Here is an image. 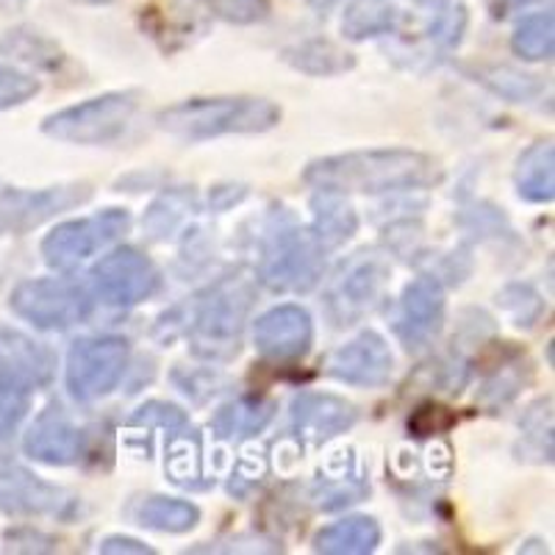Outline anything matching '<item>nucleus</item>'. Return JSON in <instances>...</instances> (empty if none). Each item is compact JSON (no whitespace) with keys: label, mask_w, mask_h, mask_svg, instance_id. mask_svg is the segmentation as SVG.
<instances>
[{"label":"nucleus","mask_w":555,"mask_h":555,"mask_svg":"<svg viewBox=\"0 0 555 555\" xmlns=\"http://www.w3.org/2000/svg\"><path fill=\"white\" fill-rule=\"evenodd\" d=\"M304 178L311 186H331L345 195H386L434 186L442 181V167L434 156L411 147H373L317 158L306 167Z\"/></svg>","instance_id":"nucleus-1"},{"label":"nucleus","mask_w":555,"mask_h":555,"mask_svg":"<svg viewBox=\"0 0 555 555\" xmlns=\"http://www.w3.org/2000/svg\"><path fill=\"white\" fill-rule=\"evenodd\" d=\"M281 122V108L264 98H192L156 114V126L183 142L228 133H264Z\"/></svg>","instance_id":"nucleus-2"},{"label":"nucleus","mask_w":555,"mask_h":555,"mask_svg":"<svg viewBox=\"0 0 555 555\" xmlns=\"http://www.w3.org/2000/svg\"><path fill=\"white\" fill-rule=\"evenodd\" d=\"M253 300H256V292H253L250 278L240 272L220 278L208 289H203L190 304V314L183 320L195 353L206 359L236 356Z\"/></svg>","instance_id":"nucleus-3"},{"label":"nucleus","mask_w":555,"mask_h":555,"mask_svg":"<svg viewBox=\"0 0 555 555\" xmlns=\"http://www.w3.org/2000/svg\"><path fill=\"white\" fill-rule=\"evenodd\" d=\"M322 245L289 211H272L261 234L259 281L270 292H311L322 278Z\"/></svg>","instance_id":"nucleus-4"},{"label":"nucleus","mask_w":555,"mask_h":555,"mask_svg":"<svg viewBox=\"0 0 555 555\" xmlns=\"http://www.w3.org/2000/svg\"><path fill=\"white\" fill-rule=\"evenodd\" d=\"M139 98L142 95L137 89L106 92L101 98L51 114L42 122V131L59 142H69V145H108L131 126Z\"/></svg>","instance_id":"nucleus-5"},{"label":"nucleus","mask_w":555,"mask_h":555,"mask_svg":"<svg viewBox=\"0 0 555 555\" xmlns=\"http://www.w3.org/2000/svg\"><path fill=\"white\" fill-rule=\"evenodd\" d=\"M389 284V261L378 250H359L336 267L325 295V309L334 325L347 328L366 317Z\"/></svg>","instance_id":"nucleus-6"},{"label":"nucleus","mask_w":555,"mask_h":555,"mask_svg":"<svg viewBox=\"0 0 555 555\" xmlns=\"http://www.w3.org/2000/svg\"><path fill=\"white\" fill-rule=\"evenodd\" d=\"M14 314L39 331H67L92 314V297L83 286L64 278L23 281L9 297Z\"/></svg>","instance_id":"nucleus-7"},{"label":"nucleus","mask_w":555,"mask_h":555,"mask_svg":"<svg viewBox=\"0 0 555 555\" xmlns=\"http://www.w3.org/2000/svg\"><path fill=\"white\" fill-rule=\"evenodd\" d=\"M128 228H131V215L126 208H106L101 215L62 222L42 240L44 264L59 272L76 270L98 250L126 236Z\"/></svg>","instance_id":"nucleus-8"},{"label":"nucleus","mask_w":555,"mask_h":555,"mask_svg":"<svg viewBox=\"0 0 555 555\" xmlns=\"http://www.w3.org/2000/svg\"><path fill=\"white\" fill-rule=\"evenodd\" d=\"M131 361V345L122 336L78 339L67 356V389L78 403L106 398L117 389Z\"/></svg>","instance_id":"nucleus-9"},{"label":"nucleus","mask_w":555,"mask_h":555,"mask_svg":"<svg viewBox=\"0 0 555 555\" xmlns=\"http://www.w3.org/2000/svg\"><path fill=\"white\" fill-rule=\"evenodd\" d=\"M92 197L89 183H62L44 190H23L0 181V236L28 234L62 211L81 206Z\"/></svg>","instance_id":"nucleus-10"},{"label":"nucleus","mask_w":555,"mask_h":555,"mask_svg":"<svg viewBox=\"0 0 555 555\" xmlns=\"http://www.w3.org/2000/svg\"><path fill=\"white\" fill-rule=\"evenodd\" d=\"M0 512L9 517L73 519L78 498L64 486L48 483L12 459H0Z\"/></svg>","instance_id":"nucleus-11"},{"label":"nucleus","mask_w":555,"mask_h":555,"mask_svg":"<svg viewBox=\"0 0 555 555\" xmlns=\"http://www.w3.org/2000/svg\"><path fill=\"white\" fill-rule=\"evenodd\" d=\"M92 286L103 304L131 309L156 295L162 275L145 253L137 247H117L92 267Z\"/></svg>","instance_id":"nucleus-12"},{"label":"nucleus","mask_w":555,"mask_h":555,"mask_svg":"<svg viewBox=\"0 0 555 555\" xmlns=\"http://www.w3.org/2000/svg\"><path fill=\"white\" fill-rule=\"evenodd\" d=\"M444 311L448 300H444L442 281L436 275H420L400 295L391 328L405 350H423L442 334Z\"/></svg>","instance_id":"nucleus-13"},{"label":"nucleus","mask_w":555,"mask_h":555,"mask_svg":"<svg viewBox=\"0 0 555 555\" xmlns=\"http://www.w3.org/2000/svg\"><path fill=\"white\" fill-rule=\"evenodd\" d=\"M26 453L48 467H69L87 455V430L78 428L62 403L53 400L26 434Z\"/></svg>","instance_id":"nucleus-14"},{"label":"nucleus","mask_w":555,"mask_h":555,"mask_svg":"<svg viewBox=\"0 0 555 555\" xmlns=\"http://www.w3.org/2000/svg\"><path fill=\"white\" fill-rule=\"evenodd\" d=\"M253 339L264 359L297 361L304 359L314 341V322L304 306H275L253 325Z\"/></svg>","instance_id":"nucleus-15"},{"label":"nucleus","mask_w":555,"mask_h":555,"mask_svg":"<svg viewBox=\"0 0 555 555\" xmlns=\"http://www.w3.org/2000/svg\"><path fill=\"white\" fill-rule=\"evenodd\" d=\"M328 373L341 384L378 389V386L389 384L391 373H395V356L384 336L375 331H364L331 356Z\"/></svg>","instance_id":"nucleus-16"},{"label":"nucleus","mask_w":555,"mask_h":555,"mask_svg":"<svg viewBox=\"0 0 555 555\" xmlns=\"http://www.w3.org/2000/svg\"><path fill=\"white\" fill-rule=\"evenodd\" d=\"M359 420L353 403L336 395L304 391L292 400V434L306 444H325L345 430H350Z\"/></svg>","instance_id":"nucleus-17"},{"label":"nucleus","mask_w":555,"mask_h":555,"mask_svg":"<svg viewBox=\"0 0 555 555\" xmlns=\"http://www.w3.org/2000/svg\"><path fill=\"white\" fill-rule=\"evenodd\" d=\"M53 373L56 356L48 347L20 331L0 328V380L34 391L51 384Z\"/></svg>","instance_id":"nucleus-18"},{"label":"nucleus","mask_w":555,"mask_h":555,"mask_svg":"<svg viewBox=\"0 0 555 555\" xmlns=\"http://www.w3.org/2000/svg\"><path fill=\"white\" fill-rule=\"evenodd\" d=\"M359 231V215L345 192L331 186H314L311 195V234L322 250H336Z\"/></svg>","instance_id":"nucleus-19"},{"label":"nucleus","mask_w":555,"mask_h":555,"mask_svg":"<svg viewBox=\"0 0 555 555\" xmlns=\"http://www.w3.org/2000/svg\"><path fill=\"white\" fill-rule=\"evenodd\" d=\"M272 416H275L272 400L247 395V398H236L222 405L211 420V428L225 442H245V439L259 436L272 423Z\"/></svg>","instance_id":"nucleus-20"},{"label":"nucleus","mask_w":555,"mask_h":555,"mask_svg":"<svg viewBox=\"0 0 555 555\" xmlns=\"http://www.w3.org/2000/svg\"><path fill=\"white\" fill-rule=\"evenodd\" d=\"M380 525L373 517H347L322 528L314 537V550L325 555H366L380 544Z\"/></svg>","instance_id":"nucleus-21"},{"label":"nucleus","mask_w":555,"mask_h":555,"mask_svg":"<svg viewBox=\"0 0 555 555\" xmlns=\"http://www.w3.org/2000/svg\"><path fill=\"white\" fill-rule=\"evenodd\" d=\"M517 192L528 203H550L555 197V151L553 142H537L519 156Z\"/></svg>","instance_id":"nucleus-22"},{"label":"nucleus","mask_w":555,"mask_h":555,"mask_svg":"<svg viewBox=\"0 0 555 555\" xmlns=\"http://www.w3.org/2000/svg\"><path fill=\"white\" fill-rule=\"evenodd\" d=\"M137 522L158 533H190L201 522V508L190 500L176 498H145L137 508Z\"/></svg>","instance_id":"nucleus-23"},{"label":"nucleus","mask_w":555,"mask_h":555,"mask_svg":"<svg viewBox=\"0 0 555 555\" xmlns=\"http://www.w3.org/2000/svg\"><path fill=\"white\" fill-rule=\"evenodd\" d=\"M197 211L195 195L186 190H170L158 197L145 215V231L151 234V240L162 242L170 240L172 234H178V228L183 222H190V217Z\"/></svg>","instance_id":"nucleus-24"},{"label":"nucleus","mask_w":555,"mask_h":555,"mask_svg":"<svg viewBox=\"0 0 555 555\" xmlns=\"http://www.w3.org/2000/svg\"><path fill=\"white\" fill-rule=\"evenodd\" d=\"M284 62H289L292 67L306 73V76H339L345 69H353L356 59L341 51V48H336V44L314 39V42L297 44V48L286 51Z\"/></svg>","instance_id":"nucleus-25"},{"label":"nucleus","mask_w":555,"mask_h":555,"mask_svg":"<svg viewBox=\"0 0 555 555\" xmlns=\"http://www.w3.org/2000/svg\"><path fill=\"white\" fill-rule=\"evenodd\" d=\"M512 48L525 62H544L553 56L555 48V23L553 14L542 12L522 20L512 37Z\"/></svg>","instance_id":"nucleus-26"},{"label":"nucleus","mask_w":555,"mask_h":555,"mask_svg":"<svg viewBox=\"0 0 555 555\" xmlns=\"http://www.w3.org/2000/svg\"><path fill=\"white\" fill-rule=\"evenodd\" d=\"M522 453L525 459L553 461V414L550 400H539L530 405L522 420Z\"/></svg>","instance_id":"nucleus-27"},{"label":"nucleus","mask_w":555,"mask_h":555,"mask_svg":"<svg viewBox=\"0 0 555 555\" xmlns=\"http://www.w3.org/2000/svg\"><path fill=\"white\" fill-rule=\"evenodd\" d=\"M370 494V483L364 478H328L314 486V500L322 512H336L353 505Z\"/></svg>","instance_id":"nucleus-28"},{"label":"nucleus","mask_w":555,"mask_h":555,"mask_svg":"<svg viewBox=\"0 0 555 555\" xmlns=\"http://www.w3.org/2000/svg\"><path fill=\"white\" fill-rule=\"evenodd\" d=\"M498 304L514 317L517 325H525V328H530V325H533L544 311V300L539 297V292L528 284L505 286V289L498 295Z\"/></svg>","instance_id":"nucleus-29"},{"label":"nucleus","mask_w":555,"mask_h":555,"mask_svg":"<svg viewBox=\"0 0 555 555\" xmlns=\"http://www.w3.org/2000/svg\"><path fill=\"white\" fill-rule=\"evenodd\" d=\"M28 405H31V391L17 384L0 380V442H7L9 436L20 428L26 420Z\"/></svg>","instance_id":"nucleus-30"},{"label":"nucleus","mask_w":555,"mask_h":555,"mask_svg":"<svg viewBox=\"0 0 555 555\" xmlns=\"http://www.w3.org/2000/svg\"><path fill=\"white\" fill-rule=\"evenodd\" d=\"M391 12L395 9H384V7H353L347 12L345 23V34L350 39H364V37H375L380 31H389L391 26Z\"/></svg>","instance_id":"nucleus-31"},{"label":"nucleus","mask_w":555,"mask_h":555,"mask_svg":"<svg viewBox=\"0 0 555 555\" xmlns=\"http://www.w3.org/2000/svg\"><path fill=\"white\" fill-rule=\"evenodd\" d=\"M190 420H186V414H183L181 409H176V405L170 403H158V400H153V403H145L142 409L133 411V416L128 420V425L131 428H145V430H176L181 428V425H186Z\"/></svg>","instance_id":"nucleus-32"},{"label":"nucleus","mask_w":555,"mask_h":555,"mask_svg":"<svg viewBox=\"0 0 555 555\" xmlns=\"http://www.w3.org/2000/svg\"><path fill=\"white\" fill-rule=\"evenodd\" d=\"M37 92H39L37 78L20 73V69L9 67V64H0V112L31 101Z\"/></svg>","instance_id":"nucleus-33"},{"label":"nucleus","mask_w":555,"mask_h":555,"mask_svg":"<svg viewBox=\"0 0 555 555\" xmlns=\"http://www.w3.org/2000/svg\"><path fill=\"white\" fill-rule=\"evenodd\" d=\"M455 425V414L444 405L436 403H425L409 416V430L416 436V439H425V436H436L444 434Z\"/></svg>","instance_id":"nucleus-34"},{"label":"nucleus","mask_w":555,"mask_h":555,"mask_svg":"<svg viewBox=\"0 0 555 555\" xmlns=\"http://www.w3.org/2000/svg\"><path fill=\"white\" fill-rule=\"evenodd\" d=\"M519 361H508L483 384V398L492 405H503L522 389V375H519Z\"/></svg>","instance_id":"nucleus-35"},{"label":"nucleus","mask_w":555,"mask_h":555,"mask_svg":"<svg viewBox=\"0 0 555 555\" xmlns=\"http://www.w3.org/2000/svg\"><path fill=\"white\" fill-rule=\"evenodd\" d=\"M215 9L231 23H256L267 14V0H215Z\"/></svg>","instance_id":"nucleus-36"},{"label":"nucleus","mask_w":555,"mask_h":555,"mask_svg":"<svg viewBox=\"0 0 555 555\" xmlns=\"http://www.w3.org/2000/svg\"><path fill=\"white\" fill-rule=\"evenodd\" d=\"M464 26H467V12H464V7H455V9H448V12L439 17V23L430 28V34L436 37V42L453 48V44L461 42Z\"/></svg>","instance_id":"nucleus-37"},{"label":"nucleus","mask_w":555,"mask_h":555,"mask_svg":"<svg viewBox=\"0 0 555 555\" xmlns=\"http://www.w3.org/2000/svg\"><path fill=\"white\" fill-rule=\"evenodd\" d=\"M101 553L103 555H122V553H137V555H153L156 550L142 544L139 539L131 537H108L106 542L101 544Z\"/></svg>","instance_id":"nucleus-38"},{"label":"nucleus","mask_w":555,"mask_h":555,"mask_svg":"<svg viewBox=\"0 0 555 555\" xmlns=\"http://www.w3.org/2000/svg\"><path fill=\"white\" fill-rule=\"evenodd\" d=\"M245 195H247L245 186H215L208 201H211V206L215 208H228V206H234V203H240Z\"/></svg>","instance_id":"nucleus-39"},{"label":"nucleus","mask_w":555,"mask_h":555,"mask_svg":"<svg viewBox=\"0 0 555 555\" xmlns=\"http://www.w3.org/2000/svg\"><path fill=\"white\" fill-rule=\"evenodd\" d=\"M512 7H525V3H530V0H508Z\"/></svg>","instance_id":"nucleus-40"},{"label":"nucleus","mask_w":555,"mask_h":555,"mask_svg":"<svg viewBox=\"0 0 555 555\" xmlns=\"http://www.w3.org/2000/svg\"><path fill=\"white\" fill-rule=\"evenodd\" d=\"M3 7H14V3H23V0H0Z\"/></svg>","instance_id":"nucleus-41"},{"label":"nucleus","mask_w":555,"mask_h":555,"mask_svg":"<svg viewBox=\"0 0 555 555\" xmlns=\"http://www.w3.org/2000/svg\"><path fill=\"white\" fill-rule=\"evenodd\" d=\"M420 3H439V0H420Z\"/></svg>","instance_id":"nucleus-42"}]
</instances>
